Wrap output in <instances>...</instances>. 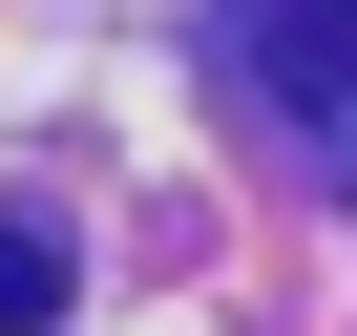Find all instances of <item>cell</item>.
<instances>
[{"instance_id": "cell-2", "label": "cell", "mask_w": 357, "mask_h": 336, "mask_svg": "<svg viewBox=\"0 0 357 336\" xmlns=\"http://www.w3.org/2000/svg\"><path fill=\"white\" fill-rule=\"evenodd\" d=\"M63 315V231H22V211H0V336H43Z\"/></svg>"}, {"instance_id": "cell-1", "label": "cell", "mask_w": 357, "mask_h": 336, "mask_svg": "<svg viewBox=\"0 0 357 336\" xmlns=\"http://www.w3.org/2000/svg\"><path fill=\"white\" fill-rule=\"evenodd\" d=\"M252 84H273V126H294V147H336V168H357V0H252Z\"/></svg>"}]
</instances>
